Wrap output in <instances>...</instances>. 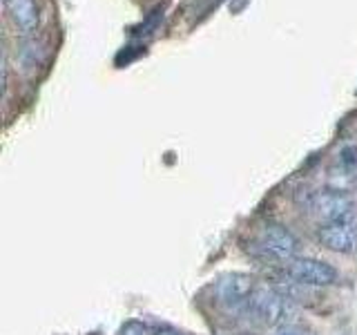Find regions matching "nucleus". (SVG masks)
Listing matches in <instances>:
<instances>
[{"instance_id":"9b49d317","label":"nucleus","mask_w":357,"mask_h":335,"mask_svg":"<svg viewBox=\"0 0 357 335\" xmlns=\"http://www.w3.org/2000/svg\"><path fill=\"white\" fill-rule=\"evenodd\" d=\"M154 335H183L178 329H174V327H159L154 331Z\"/></svg>"},{"instance_id":"f03ea898","label":"nucleus","mask_w":357,"mask_h":335,"mask_svg":"<svg viewBox=\"0 0 357 335\" xmlns=\"http://www.w3.org/2000/svg\"><path fill=\"white\" fill-rule=\"evenodd\" d=\"M257 248L261 255L271 257L275 262H293L299 251V241L293 232L286 226H279V223H266L259 230V237H257Z\"/></svg>"},{"instance_id":"423d86ee","label":"nucleus","mask_w":357,"mask_h":335,"mask_svg":"<svg viewBox=\"0 0 357 335\" xmlns=\"http://www.w3.org/2000/svg\"><path fill=\"white\" fill-rule=\"evenodd\" d=\"M317 239L321 246H326V248L333 253L349 255L357 248V228L351 219L321 223L317 230Z\"/></svg>"},{"instance_id":"7ed1b4c3","label":"nucleus","mask_w":357,"mask_h":335,"mask_svg":"<svg viewBox=\"0 0 357 335\" xmlns=\"http://www.w3.org/2000/svg\"><path fill=\"white\" fill-rule=\"evenodd\" d=\"M255 279L245 273H228L223 275L215 286V297L219 306L230 313H241L248 308L250 295L255 293Z\"/></svg>"},{"instance_id":"1a4fd4ad","label":"nucleus","mask_w":357,"mask_h":335,"mask_svg":"<svg viewBox=\"0 0 357 335\" xmlns=\"http://www.w3.org/2000/svg\"><path fill=\"white\" fill-rule=\"evenodd\" d=\"M119 335H154V331L148 327V324H143L139 320H130L121 327Z\"/></svg>"},{"instance_id":"9d476101","label":"nucleus","mask_w":357,"mask_h":335,"mask_svg":"<svg viewBox=\"0 0 357 335\" xmlns=\"http://www.w3.org/2000/svg\"><path fill=\"white\" fill-rule=\"evenodd\" d=\"M342 161L346 165H357V148H344L342 150Z\"/></svg>"},{"instance_id":"20e7f679","label":"nucleus","mask_w":357,"mask_h":335,"mask_svg":"<svg viewBox=\"0 0 357 335\" xmlns=\"http://www.w3.org/2000/svg\"><path fill=\"white\" fill-rule=\"evenodd\" d=\"M306 208L324 223L346 221L353 215V199L344 190H319L312 193L306 201Z\"/></svg>"},{"instance_id":"39448f33","label":"nucleus","mask_w":357,"mask_h":335,"mask_svg":"<svg viewBox=\"0 0 357 335\" xmlns=\"http://www.w3.org/2000/svg\"><path fill=\"white\" fill-rule=\"evenodd\" d=\"M286 273L304 286H333L340 277L328 262L315 257H295L286 264Z\"/></svg>"},{"instance_id":"f257e3e1","label":"nucleus","mask_w":357,"mask_h":335,"mask_svg":"<svg viewBox=\"0 0 357 335\" xmlns=\"http://www.w3.org/2000/svg\"><path fill=\"white\" fill-rule=\"evenodd\" d=\"M245 313H250L255 320H259L266 327H284L295 315L293 306H290V299L284 293H279L273 286H259V284H257L255 293L250 295Z\"/></svg>"},{"instance_id":"0eeeda50","label":"nucleus","mask_w":357,"mask_h":335,"mask_svg":"<svg viewBox=\"0 0 357 335\" xmlns=\"http://www.w3.org/2000/svg\"><path fill=\"white\" fill-rule=\"evenodd\" d=\"M5 9L20 34H31L38 27V7L36 0H3Z\"/></svg>"},{"instance_id":"6e6552de","label":"nucleus","mask_w":357,"mask_h":335,"mask_svg":"<svg viewBox=\"0 0 357 335\" xmlns=\"http://www.w3.org/2000/svg\"><path fill=\"white\" fill-rule=\"evenodd\" d=\"M141 54H145V47H134V45H128V47H123L119 54H116V67H126L130 65L132 61H137Z\"/></svg>"}]
</instances>
